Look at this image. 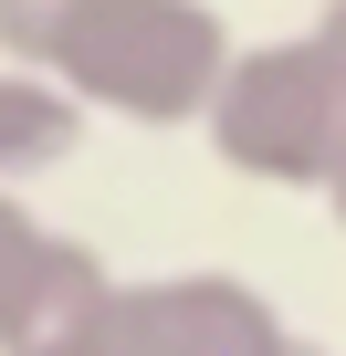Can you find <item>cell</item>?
Returning <instances> with one entry per match:
<instances>
[{"mask_svg":"<svg viewBox=\"0 0 346 356\" xmlns=\"http://www.w3.org/2000/svg\"><path fill=\"white\" fill-rule=\"evenodd\" d=\"M231 53L242 42L210 0H84L42 74H63V95L116 126H200Z\"/></svg>","mask_w":346,"mask_h":356,"instance_id":"obj_1","label":"cell"},{"mask_svg":"<svg viewBox=\"0 0 346 356\" xmlns=\"http://www.w3.org/2000/svg\"><path fill=\"white\" fill-rule=\"evenodd\" d=\"M210 157L231 178H252V189H325L336 157H346V95L336 74L315 63V42H242L210 115H200Z\"/></svg>","mask_w":346,"mask_h":356,"instance_id":"obj_2","label":"cell"},{"mask_svg":"<svg viewBox=\"0 0 346 356\" xmlns=\"http://www.w3.org/2000/svg\"><path fill=\"white\" fill-rule=\"evenodd\" d=\"M283 335L273 293L200 262V273H147V283H105L42 356H262Z\"/></svg>","mask_w":346,"mask_h":356,"instance_id":"obj_3","label":"cell"},{"mask_svg":"<svg viewBox=\"0 0 346 356\" xmlns=\"http://www.w3.org/2000/svg\"><path fill=\"white\" fill-rule=\"evenodd\" d=\"M116 273L95 262V241L53 231L42 210H22V189H0V356H42Z\"/></svg>","mask_w":346,"mask_h":356,"instance_id":"obj_4","label":"cell"},{"mask_svg":"<svg viewBox=\"0 0 346 356\" xmlns=\"http://www.w3.org/2000/svg\"><path fill=\"white\" fill-rule=\"evenodd\" d=\"M84 105L63 95V74L42 63H0V189H32V178H53L74 147H84Z\"/></svg>","mask_w":346,"mask_h":356,"instance_id":"obj_5","label":"cell"},{"mask_svg":"<svg viewBox=\"0 0 346 356\" xmlns=\"http://www.w3.org/2000/svg\"><path fill=\"white\" fill-rule=\"evenodd\" d=\"M84 11V0H0V63H53L63 22Z\"/></svg>","mask_w":346,"mask_h":356,"instance_id":"obj_6","label":"cell"},{"mask_svg":"<svg viewBox=\"0 0 346 356\" xmlns=\"http://www.w3.org/2000/svg\"><path fill=\"white\" fill-rule=\"evenodd\" d=\"M304 42H315V63H325V74H336V95H346V0H315Z\"/></svg>","mask_w":346,"mask_h":356,"instance_id":"obj_7","label":"cell"},{"mask_svg":"<svg viewBox=\"0 0 346 356\" xmlns=\"http://www.w3.org/2000/svg\"><path fill=\"white\" fill-rule=\"evenodd\" d=\"M262 356H325V346H315V335H294V325H283V335H273V346H262Z\"/></svg>","mask_w":346,"mask_h":356,"instance_id":"obj_8","label":"cell"},{"mask_svg":"<svg viewBox=\"0 0 346 356\" xmlns=\"http://www.w3.org/2000/svg\"><path fill=\"white\" fill-rule=\"evenodd\" d=\"M325 210H336V231H346V157H336V178H325Z\"/></svg>","mask_w":346,"mask_h":356,"instance_id":"obj_9","label":"cell"}]
</instances>
